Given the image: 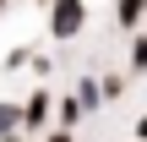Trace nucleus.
<instances>
[{"label":"nucleus","instance_id":"f03ea898","mask_svg":"<svg viewBox=\"0 0 147 142\" xmlns=\"http://www.w3.org/2000/svg\"><path fill=\"white\" fill-rule=\"evenodd\" d=\"M44 109H49V99H44V93H33V99H27V115H22V120H27V126H38V120H44Z\"/></svg>","mask_w":147,"mask_h":142},{"label":"nucleus","instance_id":"7ed1b4c3","mask_svg":"<svg viewBox=\"0 0 147 142\" xmlns=\"http://www.w3.org/2000/svg\"><path fill=\"white\" fill-rule=\"evenodd\" d=\"M142 5H147V0H120V22L136 27V22H142Z\"/></svg>","mask_w":147,"mask_h":142},{"label":"nucleus","instance_id":"f257e3e1","mask_svg":"<svg viewBox=\"0 0 147 142\" xmlns=\"http://www.w3.org/2000/svg\"><path fill=\"white\" fill-rule=\"evenodd\" d=\"M82 16H87V5H82V0H55V33H60V38L82 33Z\"/></svg>","mask_w":147,"mask_h":142},{"label":"nucleus","instance_id":"20e7f679","mask_svg":"<svg viewBox=\"0 0 147 142\" xmlns=\"http://www.w3.org/2000/svg\"><path fill=\"white\" fill-rule=\"evenodd\" d=\"M11 126H16V109H11V104H0V137H5Z\"/></svg>","mask_w":147,"mask_h":142}]
</instances>
